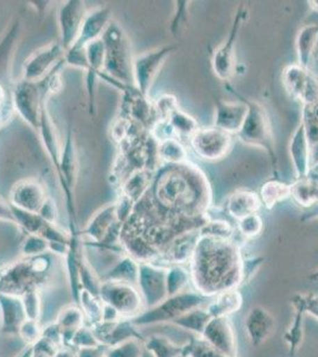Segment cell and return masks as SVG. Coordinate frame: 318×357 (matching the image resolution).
<instances>
[{"label": "cell", "instance_id": "1", "mask_svg": "<svg viewBox=\"0 0 318 357\" xmlns=\"http://www.w3.org/2000/svg\"><path fill=\"white\" fill-rule=\"evenodd\" d=\"M244 261L245 257L234 240L200 235L190 259L193 287L209 298L238 289L245 284Z\"/></svg>", "mask_w": 318, "mask_h": 357}, {"label": "cell", "instance_id": "2", "mask_svg": "<svg viewBox=\"0 0 318 357\" xmlns=\"http://www.w3.org/2000/svg\"><path fill=\"white\" fill-rule=\"evenodd\" d=\"M227 89L241 99L248 107V112L246 116L245 122L241 129L237 134L240 142L246 146H257L267 153L270 156L271 165L273 169V174L278 178V156L276 151V143H274L273 129L271 124L270 117L265 107L255 100H250L239 93L237 89L227 84Z\"/></svg>", "mask_w": 318, "mask_h": 357}, {"label": "cell", "instance_id": "3", "mask_svg": "<svg viewBox=\"0 0 318 357\" xmlns=\"http://www.w3.org/2000/svg\"><path fill=\"white\" fill-rule=\"evenodd\" d=\"M50 267L48 255H42L1 269L0 293L22 296L30 291H40L47 282Z\"/></svg>", "mask_w": 318, "mask_h": 357}, {"label": "cell", "instance_id": "4", "mask_svg": "<svg viewBox=\"0 0 318 357\" xmlns=\"http://www.w3.org/2000/svg\"><path fill=\"white\" fill-rule=\"evenodd\" d=\"M213 298L203 296L198 291H184L176 296H168L166 301L154 306L152 309L145 311L131 319L133 324L138 328L149 326V325L171 324L177 318L190 312L191 310L202 307L208 304Z\"/></svg>", "mask_w": 318, "mask_h": 357}, {"label": "cell", "instance_id": "5", "mask_svg": "<svg viewBox=\"0 0 318 357\" xmlns=\"http://www.w3.org/2000/svg\"><path fill=\"white\" fill-rule=\"evenodd\" d=\"M250 17L248 8L246 4L239 5L230 26V33L218 49H215L212 57V68L221 82H230L237 72V53L235 47L242 26Z\"/></svg>", "mask_w": 318, "mask_h": 357}, {"label": "cell", "instance_id": "6", "mask_svg": "<svg viewBox=\"0 0 318 357\" xmlns=\"http://www.w3.org/2000/svg\"><path fill=\"white\" fill-rule=\"evenodd\" d=\"M99 296L105 304L112 306L122 319H133L145 311L137 284L121 281H101Z\"/></svg>", "mask_w": 318, "mask_h": 357}, {"label": "cell", "instance_id": "7", "mask_svg": "<svg viewBox=\"0 0 318 357\" xmlns=\"http://www.w3.org/2000/svg\"><path fill=\"white\" fill-rule=\"evenodd\" d=\"M106 45L105 70L111 77H117L118 82H127L129 77H133V60L129 59V48L125 36L117 25L109 24L102 36Z\"/></svg>", "mask_w": 318, "mask_h": 357}, {"label": "cell", "instance_id": "8", "mask_svg": "<svg viewBox=\"0 0 318 357\" xmlns=\"http://www.w3.org/2000/svg\"><path fill=\"white\" fill-rule=\"evenodd\" d=\"M189 142L195 154L200 158L207 161H218L230 153L233 137L232 135L213 126L200 128L189 138Z\"/></svg>", "mask_w": 318, "mask_h": 357}, {"label": "cell", "instance_id": "9", "mask_svg": "<svg viewBox=\"0 0 318 357\" xmlns=\"http://www.w3.org/2000/svg\"><path fill=\"white\" fill-rule=\"evenodd\" d=\"M177 49V45H166L154 49L152 52L141 54L133 60V80L137 85L139 93L148 97L154 77H157L166 59Z\"/></svg>", "mask_w": 318, "mask_h": 357}, {"label": "cell", "instance_id": "10", "mask_svg": "<svg viewBox=\"0 0 318 357\" xmlns=\"http://www.w3.org/2000/svg\"><path fill=\"white\" fill-rule=\"evenodd\" d=\"M286 92L303 106L318 102V77L299 65L286 66L282 74Z\"/></svg>", "mask_w": 318, "mask_h": 357}, {"label": "cell", "instance_id": "11", "mask_svg": "<svg viewBox=\"0 0 318 357\" xmlns=\"http://www.w3.org/2000/svg\"><path fill=\"white\" fill-rule=\"evenodd\" d=\"M166 273L168 267L152 262H141L137 287L144 301L145 310L152 309L168 298Z\"/></svg>", "mask_w": 318, "mask_h": 357}, {"label": "cell", "instance_id": "12", "mask_svg": "<svg viewBox=\"0 0 318 357\" xmlns=\"http://www.w3.org/2000/svg\"><path fill=\"white\" fill-rule=\"evenodd\" d=\"M45 102L36 82H18L13 91V105L20 117L35 130L40 129V114Z\"/></svg>", "mask_w": 318, "mask_h": 357}, {"label": "cell", "instance_id": "13", "mask_svg": "<svg viewBox=\"0 0 318 357\" xmlns=\"http://www.w3.org/2000/svg\"><path fill=\"white\" fill-rule=\"evenodd\" d=\"M65 50L61 43H51L40 48L29 57L23 68V80L37 82L45 79L65 59Z\"/></svg>", "mask_w": 318, "mask_h": 357}, {"label": "cell", "instance_id": "14", "mask_svg": "<svg viewBox=\"0 0 318 357\" xmlns=\"http://www.w3.org/2000/svg\"><path fill=\"white\" fill-rule=\"evenodd\" d=\"M201 337L220 353L238 357L237 333L228 317H213Z\"/></svg>", "mask_w": 318, "mask_h": 357}, {"label": "cell", "instance_id": "15", "mask_svg": "<svg viewBox=\"0 0 318 357\" xmlns=\"http://www.w3.org/2000/svg\"><path fill=\"white\" fill-rule=\"evenodd\" d=\"M85 4L79 0H70L62 5L58 11L61 45L65 52L73 47L80 35L81 26L86 17Z\"/></svg>", "mask_w": 318, "mask_h": 357}, {"label": "cell", "instance_id": "16", "mask_svg": "<svg viewBox=\"0 0 318 357\" xmlns=\"http://www.w3.org/2000/svg\"><path fill=\"white\" fill-rule=\"evenodd\" d=\"M93 330L99 343L107 348H112L120 344L122 342L129 341L132 338L145 340L138 326L133 324L131 319H120L117 321H99L97 324L89 325Z\"/></svg>", "mask_w": 318, "mask_h": 357}, {"label": "cell", "instance_id": "17", "mask_svg": "<svg viewBox=\"0 0 318 357\" xmlns=\"http://www.w3.org/2000/svg\"><path fill=\"white\" fill-rule=\"evenodd\" d=\"M247 112L248 107L239 98L237 102L218 99L215 106L214 126L227 134L237 135L244 126Z\"/></svg>", "mask_w": 318, "mask_h": 357}, {"label": "cell", "instance_id": "18", "mask_svg": "<svg viewBox=\"0 0 318 357\" xmlns=\"http://www.w3.org/2000/svg\"><path fill=\"white\" fill-rule=\"evenodd\" d=\"M47 200L48 197L43 185L36 180L29 178L13 186L10 204L25 211L38 213Z\"/></svg>", "mask_w": 318, "mask_h": 357}, {"label": "cell", "instance_id": "19", "mask_svg": "<svg viewBox=\"0 0 318 357\" xmlns=\"http://www.w3.org/2000/svg\"><path fill=\"white\" fill-rule=\"evenodd\" d=\"M109 24L111 10L109 8L100 6L86 13L85 20L81 26L80 35L72 48L85 49L86 45H89L90 42L102 38Z\"/></svg>", "mask_w": 318, "mask_h": 357}, {"label": "cell", "instance_id": "20", "mask_svg": "<svg viewBox=\"0 0 318 357\" xmlns=\"http://www.w3.org/2000/svg\"><path fill=\"white\" fill-rule=\"evenodd\" d=\"M245 328L252 345L254 348H259L274 333L276 321L269 310L258 305L252 307L250 312L247 313Z\"/></svg>", "mask_w": 318, "mask_h": 357}, {"label": "cell", "instance_id": "21", "mask_svg": "<svg viewBox=\"0 0 318 357\" xmlns=\"http://www.w3.org/2000/svg\"><path fill=\"white\" fill-rule=\"evenodd\" d=\"M28 319L20 296L0 293V329L6 336H18L20 326Z\"/></svg>", "mask_w": 318, "mask_h": 357}, {"label": "cell", "instance_id": "22", "mask_svg": "<svg viewBox=\"0 0 318 357\" xmlns=\"http://www.w3.org/2000/svg\"><path fill=\"white\" fill-rule=\"evenodd\" d=\"M291 304L294 307V319L289 329L284 333V341L289 348V354L294 356L299 353V348L304 338V317L306 314L305 294L304 293H296L291 298Z\"/></svg>", "mask_w": 318, "mask_h": 357}, {"label": "cell", "instance_id": "23", "mask_svg": "<svg viewBox=\"0 0 318 357\" xmlns=\"http://www.w3.org/2000/svg\"><path fill=\"white\" fill-rule=\"evenodd\" d=\"M291 161L294 165V173L297 180L309 176L310 167V146L306 138L305 129L302 123L297 126L289 144Z\"/></svg>", "mask_w": 318, "mask_h": 357}, {"label": "cell", "instance_id": "24", "mask_svg": "<svg viewBox=\"0 0 318 357\" xmlns=\"http://www.w3.org/2000/svg\"><path fill=\"white\" fill-rule=\"evenodd\" d=\"M262 205V200L255 192L240 190L230 195L225 203V211L239 222L248 215L258 213Z\"/></svg>", "mask_w": 318, "mask_h": 357}, {"label": "cell", "instance_id": "25", "mask_svg": "<svg viewBox=\"0 0 318 357\" xmlns=\"http://www.w3.org/2000/svg\"><path fill=\"white\" fill-rule=\"evenodd\" d=\"M118 222L119 220L117 218L116 205H109L101 208L100 211L92 217V220L85 227L84 234L93 241L94 244L100 243Z\"/></svg>", "mask_w": 318, "mask_h": 357}, {"label": "cell", "instance_id": "26", "mask_svg": "<svg viewBox=\"0 0 318 357\" xmlns=\"http://www.w3.org/2000/svg\"><path fill=\"white\" fill-rule=\"evenodd\" d=\"M318 43V24H306L299 31L296 38L297 60L302 68L310 70L312 57Z\"/></svg>", "mask_w": 318, "mask_h": 357}, {"label": "cell", "instance_id": "27", "mask_svg": "<svg viewBox=\"0 0 318 357\" xmlns=\"http://www.w3.org/2000/svg\"><path fill=\"white\" fill-rule=\"evenodd\" d=\"M244 304V296L239 289H230L214 296L206 305L212 317H230L239 312Z\"/></svg>", "mask_w": 318, "mask_h": 357}, {"label": "cell", "instance_id": "28", "mask_svg": "<svg viewBox=\"0 0 318 357\" xmlns=\"http://www.w3.org/2000/svg\"><path fill=\"white\" fill-rule=\"evenodd\" d=\"M141 262L129 255L121 256L117 264L100 276L101 281H121L127 284H137Z\"/></svg>", "mask_w": 318, "mask_h": 357}, {"label": "cell", "instance_id": "29", "mask_svg": "<svg viewBox=\"0 0 318 357\" xmlns=\"http://www.w3.org/2000/svg\"><path fill=\"white\" fill-rule=\"evenodd\" d=\"M302 123L310 146V167L318 166V102L303 106Z\"/></svg>", "mask_w": 318, "mask_h": 357}, {"label": "cell", "instance_id": "30", "mask_svg": "<svg viewBox=\"0 0 318 357\" xmlns=\"http://www.w3.org/2000/svg\"><path fill=\"white\" fill-rule=\"evenodd\" d=\"M145 348L156 357H190V343L178 345L159 335L145 338Z\"/></svg>", "mask_w": 318, "mask_h": 357}, {"label": "cell", "instance_id": "31", "mask_svg": "<svg viewBox=\"0 0 318 357\" xmlns=\"http://www.w3.org/2000/svg\"><path fill=\"white\" fill-rule=\"evenodd\" d=\"M291 195H292L291 185L282 183L278 178H274L262 185L259 198L267 210H272L277 204L290 198Z\"/></svg>", "mask_w": 318, "mask_h": 357}, {"label": "cell", "instance_id": "32", "mask_svg": "<svg viewBox=\"0 0 318 357\" xmlns=\"http://www.w3.org/2000/svg\"><path fill=\"white\" fill-rule=\"evenodd\" d=\"M213 317L210 316L209 312L207 311L206 307H198V309L191 310L190 312L183 314L173 321L171 324L176 325L178 328L188 330L195 333L196 336L201 337L202 333L206 329L207 324L209 323Z\"/></svg>", "mask_w": 318, "mask_h": 357}, {"label": "cell", "instance_id": "33", "mask_svg": "<svg viewBox=\"0 0 318 357\" xmlns=\"http://www.w3.org/2000/svg\"><path fill=\"white\" fill-rule=\"evenodd\" d=\"M158 158L170 165L188 162V151L177 138H169L158 143Z\"/></svg>", "mask_w": 318, "mask_h": 357}, {"label": "cell", "instance_id": "34", "mask_svg": "<svg viewBox=\"0 0 318 357\" xmlns=\"http://www.w3.org/2000/svg\"><path fill=\"white\" fill-rule=\"evenodd\" d=\"M55 323L60 326L62 331H77L87 324V321L80 306L72 304L61 309L60 312L57 313Z\"/></svg>", "mask_w": 318, "mask_h": 357}, {"label": "cell", "instance_id": "35", "mask_svg": "<svg viewBox=\"0 0 318 357\" xmlns=\"http://www.w3.org/2000/svg\"><path fill=\"white\" fill-rule=\"evenodd\" d=\"M77 305L84 311L87 325L97 324L99 321H102L104 301H101L100 296H94L92 293L82 289Z\"/></svg>", "mask_w": 318, "mask_h": 357}, {"label": "cell", "instance_id": "36", "mask_svg": "<svg viewBox=\"0 0 318 357\" xmlns=\"http://www.w3.org/2000/svg\"><path fill=\"white\" fill-rule=\"evenodd\" d=\"M189 282H191L189 269L182 264H173L168 267L166 273V289L168 296H176L178 293L186 291Z\"/></svg>", "mask_w": 318, "mask_h": 357}, {"label": "cell", "instance_id": "37", "mask_svg": "<svg viewBox=\"0 0 318 357\" xmlns=\"http://www.w3.org/2000/svg\"><path fill=\"white\" fill-rule=\"evenodd\" d=\"M177 137H191L200 129L195 118L177 107L166 119Z\"/></svg>", "mask_w": 318, "mask_h": 357}, {"label": "cell", "instance_id": "38", "mask_svg": "<svg viewBox=\"0 0 318 357\" xmlns=\"http://www.w3.org/2000/svg\"><path fill=\"white\" fill-rule=\"evenodd\" d=\"M149 174L146 172H137L125 183V186H124V195H126L129 199L132 200L133 203H134V202L141 199L143 195L145 193L146 190L149 188Z\"/></svg>", "mask_w": 318, "mask_h": 357}, {"label": "cell", "instance_id": "39", "mask_svg": "<svg viewBox=\"0 0 318 357\" xmlns=\"http://www.w3.org/2000/svg\"><path fill=\"white\" fill-rule=\"evenodd\" d=\"M145 349V340L132 338L107 349L106 357H141Z\"/></svg>", "mask_w": 318, "mask_h": 357}, {"label": "cell", "instance_id": "40", "mask_svg": "<svg viewBox=\"0 0 318 357\" xmlns=\"http://www.w3.org/2000/svg\"><path fill=\"white\" fill-rule=\"evenodd\" d=\"M85 53L89 69H93L97 73H100L102 69H105L106 45L102 38H99L97 41L90 42L89 45H86Z\"/></svg>", "mask_w": 318, "mask_h": 357}, {"label": "cell", "instance_id": "41", "mask_svg": "<svg viewBox=\"0 0 318 357\" xmlns=\"http://www.w3.org/2000/svg\"><path fill=\"white\" fill-rule=\"evenodd\" d=\"M198 232L201 236H209L216 238H225V240H233L235 229L225 220H209L207 223L203 224Z\"/></svg>", "mask_w": 318, "mask_h": 357}, {"label": "cell", "instance_id": "42", "mask_svg": "<svg viewBox=\"0 0 318 357\" xmlns=\"http://www.w3.org/2000/svg\"><path fill=\"white\" fill-rule=\"evenodd\" d=\"M20 252L26 259L45 255V252H49V242L43 236L26 235V238L20 247Z\"/></svg>", "mask_w": 318, "mask_h": 357}, {"label": "cell", "instance_id": "43", "mask_svg": "<svg viewBox=\"0 0 318 357\" xmlns=\"http://www.w3.org/2000/svg\"><path fill=\"white\" fill-rule=\"evenodd\" d=\"M237 230L246 240H252L262 235L264 230V220L258 213L248 215L244 220H239Z\"/></svg>", "mask_w": 318, "mask_h": 357}, {"label": "cell", "instance_id": "44", "mask_svg": "<svg viewBox=\"0 0 318 357\" xmlns=\"http://www.w3.org/2000/svg\"><path fill=\"white\" fill-rule=\"evenodd\" d=\"M22 304L24 307L25 314L28 319L40 321L42 314V299H40V291H30L20 296Z\"/></svg>", "mask_w": 318, "mask_h": 357}, {"label": "cell", "instance_id": "45", "mask_svg": "<svg viewBox=\"0 0 318 357\" xmlns=\"http://www.w3.org/2000/svg\"><path fill=\"white\" fill-rule=\"evenodd\" d=\"M190 343V357H230L207 343L202 337H191Z\"/></svg>", "mask_w": 318, "mask_h": 357}, {"label": "cell", "instance_id": "46", "mask_svg": "<svg viewBox=\"0 0 318 357\" xmlns=\"http://www.w3.org/2000/svg\"><path fill=\"white\" fill-rule=\"evenodd\" d=\"M100 345L97 337L94 335L93 330L90 329L89 325H84L80 329H77L74 333L73 340L70 343V348L81 349V348H89V347H97Z\"/></svg>", "mask_w": 318, "mask_h": 357}, {"label": "cell", "instance_id": "47", "mask_svg": "<svg viewBox=\"0 0 318 357\" xmlns=\"http://www.w3.org/2000/svg\"><path fill=\"white\" fill-rule=\"evenodd\" d=\"M42 333L43 328L40 326V321L26 319L20 326L18 337L23 340L25 344L33 345L42 337Z\"/></svg>", "mask_w": 318, "mask_h": 357}, {"label": "cell", "instance_id": "48", "mask_svg": "<svg viewBox=\"0 0 318 357\" xmlns=\"http://www.w3.org/2000/svg\"><path fill=\"white\" fill-rule=\"evenodd\" d=\"M18 33H19V23L17 22L0 42V69L6 68L8 55H10V52L13 50V45L16 43Z\"/></svg>", "mask_w": 318, "mask_h": 357}, {"label": "cell", "instance_id": "49", "mask_svg": "<svg viewBox=\"0 0 318 357\" xmlns=\"http://www.w3.org/2000/svg\"><path fill=\"white\" fill-rule=\"evenodd\" d=\"M176 4H177L176 5L177 10L170 25V30L173 36H178L182 33V30L186 28L190 1H176Z\"/></svg>", "mask_w": 318, "mask_h": 357}, {"label": "cell", "instance_id": "50", "mask_svg": "<svg viewBox=\"0 0 318 357\" xmlns=\"http://www.w3.org/2000/svg\"><path fill=\"white\" fill-rule=\"evenodd\" d=\"M58 347L54 344L45 337H40V340L33 345V356L31 357H55Z\"/></svg>", "mask_w": 318, "mask_h": 357}, {"label": "cell", "instance_id": "51", "mask_svg": "<svg viewBox=\"0 0 318 357\" xmlns=\"http://www.w3.org/2000/svg\"><path fill=\"white\" fill-rule=\"evenodd\" d=\"M265 257L258 256V257H253V259H245L244 261V272H245V284L253 278L254 274L257 273L259 268L262 267L264 262H265Z\"/></svg>", "mask_w": 318, "mask_h": 357}, {"label": "cell", "instance_id": "52", "mask_svg": "<svg viewBox=\"0 0 318 357\" xmlns=\"http://www.w3.org/2000/svg\"><path fill=\"white\" fill-rule=\"evenodd\" d=\"M38 215L49 224H56L57 211L56 206L53 200L49 199L45 202V205L42 206Z\"/></svg>", "mask_w": 318, "mask_h": 357}, {"label": "cell", "instance_id": "53", "mask_svg": "<svg viewBox=\"0 0 318 357\" xmlns=\"http://www.w3.org/2000/svg\"><path fill=\"white\" fill-rule=\"evenodd\" d=\"M107 349V347L100 344L89 348H81L77 350V357H105Z\"/></svg>", "mask_w": 318, "mask_h": 357}, {"label": "cell", "instance_id": "54", "mask_svg": "<svg viewBox=\"0 0 318 357\" xmlns=\"http://www.w3.org/2000/svg\"><path fill=\"white\" fill-rule=\"evenodd\" d=\"M306 314H310L318 321V294H305Z\"/></svg>", "mask_w": 318, "mask_h": 357}, {"label": "cell", "instance_id": "55", "mask_svg": "<svg viewBox=\"0 0 318 357\" xmlns=\"http://www.w3.org/2000/svg\"><path fill=\"white\" fill-rule=\"evenodd\" d=\"M0 220L16 224L15 223V218H13V210H11V204L5 202L1 198H0Z\"/></svg>", "mask_w": 318, "mask_h": 357}, {"label": "cell", "instance_id": "56", "mask_svg": "<svg viewBox=\"0 0 318 357\" xmlns=\"http://www.w3.org/2000/svg\"><path fill=\"white\" fill-rule=\"evenodd\" d=\"M55 357H77V350L70 347H61L56 351Z\"/></svg>", "mask_w": 318, "mask_h": 357}, {"label": "cell", "instance_id": "57", "mask_svg": "<svg viewBox=\"0 0 318 357\" xmlns=\"http://www.w3.org/2000/svg\"><path fill=\"white\" fill-rule=\"evenodd\" d=\"M33 356V345H28L22 353L17 357H31Z\"/></svg>", "mask_w": 318, "mask_h": 357}, {"label": "cell", "instance_id": "58", "mask_svg": "<svg viewBox=\"0 0 318 357\" xmlns=\"http://www.w3.org/2000/svg\"><path fill=\"white\" fill-rule=\"evenodd\" d=\"M309 280L316 281V282H318V268L314 273H312V274L309 275Z\"/></svg>", "mask_w": 318, "mask_h": 357}, {"label": "cell", "instance_id": "59", "mask_svg": "<svg viewBox=\"0 0 318 357\" xmlns=\"http://www.w3.org/2000/svg\"><path fill=\"white\" fill-rule=\"evenodd\" d=\"M309 4H310V8H312L314 11L318 13V0H316V1H309Z\"/></svg>", "mask_w": 318, "mask_h": 357}, {"label": "cell", "instance_id": "60", "mask_svg": "<svg viewBox=\"0 0 318 357\" xmlns=\"http://www.w3.org/2000/svg\"><path fill=\"white\" fill-rule=\"evenodd\" d=\"M141 357H156L154 355H153L151 351H150L149 349H144V351H143V355H141Z\"/></svg>", "mask_w": 318, "mask_h": 357}, {"label": "cell", "instance_id": "61", "mask_svg": "<svg viewBox=\"0 0 318 357\" xmlns=\"http://www.w3.org/2000/svg\"><path fill=\"white\" fill-rule=\"evenodd\" d=\"M106 357V356H105Z\"/></svg>", "mask_w": 318, "mask_h": 357}]
</instances>
